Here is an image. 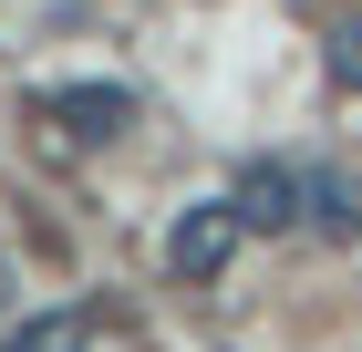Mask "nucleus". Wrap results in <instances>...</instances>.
<instances>
[{"mask_svg": "<svg viewBox=\"0 0 362 352\" xmlns=\"http://www.w3.org/2000/svg\"><path fill=\"white\" fill-rule=\"evenodd\" d=\"M238 239H249L238 197H207V208H187V217H176V239H166V270H176V280H218L228 259H238Z\"/></svg>", "mask_w": 362, "mask_h": 352, "instance_id": "f257e3e1", "label": "nucleus"}, {"mask_svg": "<svg viewBox=\"0 0 362 352\" xmlns=\"http://www.w3.org/2000/svg\"><path fill=\"white\" fill-rule=\"evenodd\" d=\"M300 228L321 249H362V176L352 166H300Z\"/></svg>", "mask_w": 362, "mask_h": 352, "instance_id": "f03ea898", "label": "nucleus"}, {"mask_svg": "<svg viewBox=\"0 0 362 352\" xmlns=\"http://www.w3.org/2000/svg\"><path fill=\"white\" fill-rule=\"evenodd\" d=\"M228 197H238V217H249L259 239H290V228H300V166H279V156H259Z\"/></svg>", "mask_w": 362, "mask_h": 352, "instance_id": "7ed1b4c3", "label": "nucleus"}, {"mask_svg": "<svg viewBox=\"0 0 362 352\" xmlns=\"http://www.w3.org/2000/svg\"><path fill=\"white\" fill-rule=\"evenodd\" d=\"M52 114H62L83 145H114L124 125H135V93H124V83H62V93H52Z\"/></svg>", "mask_w": 362, "mask_h": 352, "instance_id": "20e7f679", "label": "nucleus"}, {"mask_svg": "<svg viewBox=\"0 0 362 352\" xmlns=\"http://www.w3.org/2000/svg\"><path fill=\"white\" fill-rule=\"evenodd\" d=\"M0 352H104V311H31V322H11V342Z\"/></svg>", "mask_w": 362, "mask_h": 352, "instance_id": "39448f33", "label": "nucleus"}, {"mask_svg": "<svg viewBox=\"0 0 362 352\" xmlns=\"http://www.w3.org/2000/svg\"><path fill=\"white\" fill-rule=\"evenodd\" d=\"M321 62H332V93H362V21H341Z\"/></svg>", "mask_w": 362, "mask_h": 352, "instance_id": "423d86ee", "label": "nucleus"}]
</instances>
